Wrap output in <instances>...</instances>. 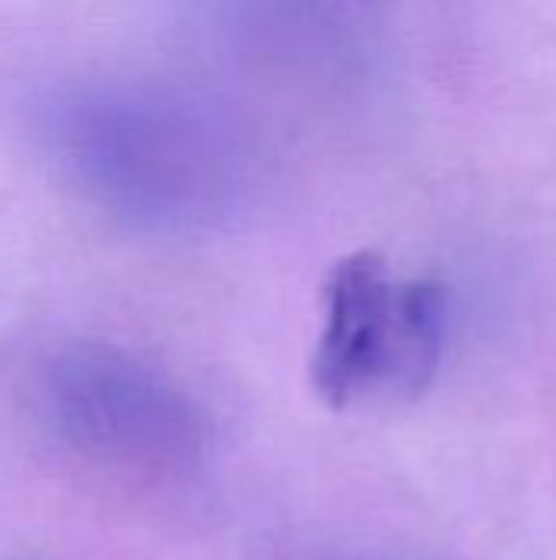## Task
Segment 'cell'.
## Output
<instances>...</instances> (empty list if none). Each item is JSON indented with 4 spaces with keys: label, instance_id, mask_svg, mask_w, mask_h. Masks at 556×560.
<instances>
[{
    "label": "cell",
    "instance_id": "cell-1",
    "mask_svg": "<svg viewBox=\"0 0 556 560\" xmlns=\"http://www.w3.org/2000/svg\"><path fill=\"white\" fill-rule=\"evenodd\" d=\"M29 128L88 203L147 233L203 236L262 200V135L223 98L157 75H75L36 92Z\"/></svg>",
    "mask_w": 556,
    "mask_h": 560
},
{
    "label": "cell",
    "instance_id": "cell-2",
    "mask_svg": "<svg viewBox=\"0 0 556 560\" xmlns=\"http://www.w3.org/2000/svg\"><path fill=\"white\" fill-rule=\"evenodd\" d=\"M36 410L82 466L141 489H170L206 466V427L157 368L105 341H69L36 371Z\"/></svg>",
    "mask_w": 556,
    "mask_h": 560
},
{
    "label": "cell",
    "instance_id": "cell-3",
    "mask_svg": "<svg viewBox=\"0 0 556 560\" xmlns=\"http://www.w3.org/2000/svg\"><path fill=\"white\" fill-rule=\"evenodd\" d=\"M446 341V292L400 276L380 253L344 256L324 282L311 384L331 407L403 400L433 381Z\"/></svg>",
    "mask_w": 556,
    "mask_h": 560
}]
</instances>
